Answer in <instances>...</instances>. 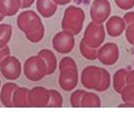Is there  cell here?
Here are the masks:
<instances>
[{"instance_id": "7", "label": "cell", "mask_w": 134, "mask_h": 124, "mask_svg": "<svg viewBox=\"0 0 134 124\" xmlns=\"http://www.w3.org/2000/svg\"><path fill=\"white\" fill-rule=\"evenodd\" d=\"M0 72L7 80H17L22 73V64L16 56L8 55L1 62Z\"/></svg>"}, {"instance_id": "24", "label": "cell", "mask_w": 134, "mask_h": 124, "mask_svg": "<svg viewBox=\"0 0 134 124\" xmlns=\"http://www.w3.org/2000/svg\"><path fill=\"white\" fill-rule=\"evenodd\" d=\"M110 86V74L109 72L103 68H101V78L100 81H99V84L98 86L96 87V91H99V92H102V91H105L109 88Z\"/></svg>"}, {"instance_id": "13", "label": "cell", "mask_w": 134, "mask_h": 124, "mask_svg": "<svg viewBox=\"0 0 134 124\" xmlns=\"http://www.w3.org/2000/svg\"><path fill=\"white\" fill-rule=\"evenodd\" d=\"M58 5L53 0H36L37 12L46 18H52L57 11Z\"/></svg>"}, {"instance_id": "22", "label": "cell", "mask_w": 134, "mask_h": 124, "mask_svg": "<svg viewBox=\"0 0 134 124\" xmlns=\"http://www.w3.org/2000/svg\"><path fill=\"white\" fill-rule=\"evenodd\" d=\"M80 51L86 60L95 61L97 58V48H92L88 46L83 40L80 42Z\"/></svg>"}, {"instance_id": "15", "label": "cell", "mask_w": 134, "mask_h": 124, "mask_svg": "<svg viewBox=\"0 0 134 124\" xmlns=\"http://www.w3.org/2000/svg\"><path fill=\"white\" fill-rule=\"evenodd\" d=\"M37 55H39L46 63L47 75H52L53 73H55V71L57 70V66H58V62H57V57L55 53L48 48H43L38 51Z\"/></svg>"}, {"instance_id": "27", "label": "cell", "mask_w": 134, "mask_h": 124, "mask_svg": "<svg viewBox=\"0 0 134 124\" xmlns=\"http://www.w3.org/2000/svg\"><path fill=\"white\" fill-rule=\"evenodd\" d=\"M115 3L123 10H129L134 7V0H115Z\"/></svg>"}, {"instance_id": "2", "label": "cell", "mask_w": 134, "mask_h": 124, "mask_svg": "<svg viewBox=\"0 0 134 124\" xmlns=\"http://www.w3.org/2000/svg\"><path fill=\"white\" fill-rule=\"evenodd\" d=\"M86 15L83 8L74 5L68 6L61 22V27L63 30L71 32L73 35H79L84 26Z\"/></svg>"}, {"instance_id": "30", "label": "cell", "mask_w": 134, "mask_h": 124, "mask_svg": "<svg viewBox=\"0 0 134 124\" xmlns=\"http://www.w3.org/2000/svg\"><path fill=\"white\" fill-rule=\"evenodd\" d=\"M124 21L126 23V26L130 25V24H133L134 23V11H129L127 12L125 16H124Z\"/></svg>"}, {"instance_id": "18", "label": "cell", "mask_w": 134, "mask_h": 124, "mask_svg": "<svg viewBox=\"0 0 134 124\" xmlns=\"http://www.w3.org/2000/svg\"><path fill=\"white\" fill-rule=\"evenodd\" d=\"M128 70L126 69H119L113 77V86L114 89L117 91L118 93H121L123 88L127 85L126 83V77H127Z\"/></svg>"}, {"instance_id": "5", "label": "cell", "mask_w": 134, "mask_h": 124, "mask_svg": "<svg viewBox=\"0 0 134 124\" xmlns=\"http://www.w3.org/2000/svg\"><path fill=\"white\" fill-rule=\"evenodd\" d=\"M18 28L25 34L30 33L37 28L43 26L39 16L33 10H26L19 15L17 18Z\"/></svg>"}, {"instance_id": "25", "label": "cell", "mask_w": 134, "mask_h": 124, "mask_svg": "<svg viewBox=\"0 0 134 124\" xmlns=\"http://www.w3.org/2000/svg\"><path fill=\"white\" fill-rule=\"evenodd\" d=\"M27 40H29L32 43H38L42 40L43 36H44V26H41L39 28H37L36 30H34L30 33L25 34Z\"/></svg>"}, {"instance_id": "23", "label": "cell", "mask_w": 134, "mask_h": 124, "mask_svg": "<svg viewBox=\"0 0 134 124\" xmlns=\"http://www.w3.org/2000/svg\"><path fill=\"white\" fill-rule=\"evenodd\" d=\"M120 94L124 103L130 104L134 108V84H127Z\"/></svg>"}, {"instance_id": "34", "label": "cell", "mask_w": 134, "mask_h": 124, "mask_svg": "<svg viewBox=\"0 0 134 124\" xmlns=\"http://www.w3.org/2000/svg\"><path fill=\"white\" fill-rule=\"evenodd\" d=\"M119 108H133L130 104H127V103H124V104H121L119 105Z\"/></svg>"}, {"instance_id": "4", "label": "cell", "mask_w": 134, "mask_h": 124, "mask_svg": "<svg viewBox=\"0 0 134 124\" xmlns=\"http://www.w3.org/2000/svg\"><path fill=\"white\" fill-rule=\"evenodd\" d=\"M105 34L106 32L103 24H97V23L91 22L88 24L85 30L84 37L82 40L88 46L98 49L105 40Z\"/></svg>"}, {"instance_id": "17", "label": "cell", "mask_w": 134, "mask_h": 124, "mask_svg": "<svg viewBox=\"0 0 134 124\" xmlns=\"http://www.w3.org/2000/svg\"><path fill=\"white\" fill-rule=\"evenodd\" d=\"M21 8V0H0V12L4 17H13Z\"/></svg>"}, {"instance_id": "35", "label": "cell", "mask_w": 134, "mask_h": 124, "mask_svg": "<svg viewBox=\"0 0 134 124\" xmlns=\"http://www.w3.org/2000/svg\"><path fill=\"white\" fill-rule=\"evenodd\" d=\"M4 18H5V17H4V16H3V15L0 12V22H2V21L4 19Z\"/></svg>"}, {"instance_id": "10", "label": "cell", "mask_w": 134, "mask_h": 124, "mask_svg": "<svg viewBox=\"0 0 134 124\" xmlns=\"http://www.w3.org/2000/svg\"><path fill=\"white\" fill-rule=\"evenodd\" d=\"M50 99L49 89L43 86H35L29 89L28 103L31 108H44L48 106Z\"/></svg>"}, {"instance_id": "19", "label": "cell", "mask_w": 134, "mask_h": 124, "mask_svg": "<svg viewBox=\"0 0 134 124\" xmlns=\"http://www.w3.org/2000/svg\"><path fill=\"white\" fill-rule=\"evenodd\" d=\"M101 107V101L99 96L93 92H87L82 100V108H99Z\"/></svg>"}, {"instance_id": "8", "label": "cell", "mask_w": 134, "mask_h": 124, "mask_svg": "<svg viewBox=\"0 0 134 124\" xmlns=\"http://www.w3.org/2000/svg\"><path fill=\"white\" fill-rule=\"evenodd\" d=\"M120 57V49L116 43L107 42L97 49V58L105 66H113Z\"/></svg>"}, {"instance_id": "33", "label": "cell", "mask_w": 134, "mask_h": 124, "mask_svg": "<svg viewBox=\"0 0 134 124\" xmlns=\"http://www.w3.org/2000/svg\"><path fill=\"white\" fill-rule=\"evenodd\" d=\"M57 5H66V4H69L72 0H53Z\"/></svg>"}, {"instance_id": "9", "label": "cell", "mask_w": 134, "mask_h": 124, "mask_svg": "<svg viewBox=\"0 0 134 124\" xmlns=\"http://www.w3.org/2000/svg\"><path fill=\"white\" fill-rule=\"evenodd\" d=\"M111 12V6L108 0H94L90 8V16L92 22L103 24L109 18Z\"/></svg>"}, {"instance_id": "29", "label": "cell", "mask_w": 134, "mask_h": 124, "mask_svg": "<svg viewBox=\"0 0 134 124\" xmlns=\"http://www.w3.org/2000/svg\"><path fill=\"white\" fill-rule=\"evenodd\" d=\"M8 55H10V49H9V47L7 45H5L4 47H1L0 48V64Z\"/></svg>"}, {"instance_id": "31", "label": "cell", "mask_w": 134, "mask_h": 124, "mask_svg": "<svg viewBox=\"0 0 134 124\" xmlns=\"http://www.w3.org/2000/svg\"><path fill=\"white\" fill-rule=\"evenodd\" d=\"M126 83L127 84H134V70L128 71L126 77Z\"/></svg>"}, {"instance_id": "32", "label": "cell", "mask_w": 134, "mask_h": 124, "mask_svg": "<svg viewBox=\"0 0 134 124\" xmlns=\"http://www.w3.org/2000/svg\"><path fill=\"white\" fill-rule=\"evenodd\" d=\"M35 0H21V8H28L34 3Z\"/></svg>"}, {"instance_id": "3", "label": "cell", "mask_w": 134, "mask_h": 124, "mask_svg": "<svg viewBox=\"0 0 134 124\" xmlns=\"http://www.w3.org/2000/svg\"><path fill=\"white\" fill-rule=\"evenodd\" d=\"M23 71L28 80L37 82L47 76V66L39 55H31L25 61Z\"/></svg>"}, {"instance_id": "12", "label": "cell", "mask_w": 134, "mask_h": 124, "mask_svg": "<svg viewBox=\"0 0 134 124\" xmlns=\"http://www.w3.org/2000/svg\"><path fill=\"white\" fill-rule=\"evenodd\" d=\"M126 29V23L124 18L119 16H113L106 19L105 30L110 37H119L121 36Z\"/></svg>"}, {"instance_id": "36", "label": "cell", "mask_w": 134, "mask_h": 124, "mask_svg": "<svg viewBox=\"0 0 134 124\" xmlns=\"http://www.w3.org/2000/svg\"><path fill=\"white\" fill-rule=\"evenodd\" d=\"M0 85H1V81H0Z\"/></svg>"}, {"instance_id": "28", "label": "cell", "mask_w": 134, "mask_h": 124, "mask_svg": "<svg viewBox=\"0 0 134 124\" xmlns=\"http://www.w3.org/2000/svg\"><path fill=\"white\" fill-rule=\"evenodd\" d=\"M125 35H126L127 41L131 45H134V23L128 25L126 27V29H125Z\"/></svg>"}, {"instance_id": "11", "label": "cell", "mask_w": 134, "mask_h": 124, "mask_svg": "<svg viewBox=\"0 0 134 124\" xmlns=\"http://www.w3.org/2000/svg\"><path fill=\"white\" fill-rule=\"evenodd\" d=\"M101 78V68L97 66H88L81 74V82L88 89H96Z\"/></svg>"}, {"instance_id": "20", "label": "cell", "mask_w": 134, "mask_h": 124, "mask_svg": "<svg viewBox=\"0 0 134 124\" xmlns=\"http://www.w3.org/2000/svg\"><path fill=\"white\" fill-rule=\"evenodd\" d=\"M13 34V27L9 24H0V48L7 45Z\"/></svg>"}, {"instance_id": "21", "label": "cell", "mask_w": 134, "mask_h": 124, "mask_svg": "<svg viewBox=\"0 0 134 124\" xmlns=\"http://www.w3.org/2000/svg\"><path fill=\"white\" fill-rule=\"evenodd\" d=\"M49 103H48V108H61L63 105V97L62 94L56 90V89H49Z\"/></svg>"}, {"instance_id": "6", "label": "cell", "mask_w": 134, "mask_h": 124, "mask_svg": "<svg viewBox=\"0 0 134 124\" xmlns=\"http://www.w3.org/2000/svg\"><path fill=\"white\" fill-rule=\"evenodd\" d=\"M52 45L58 53L66 54L72 51L75 45L74 35L69 31H61L54 36L52 40Z\"/></svg>"}, {"instance_id": "26", "label": "cell", "mask_w": 134, "mask_h": 124, "mask_svg": "<svg viewBox=\"0 0 134 124\" xmlns=\"http://www.w3.org/2000/svg\"><path fill=\"white\" fill-rule=\"evenodd\" d=\"M86 93V90L83 89H77L73 91L70 95V105L73 108H82V100L83 96Z\"/></svg>"}, {"instance_id": "1", "label": "cell", "mask_w": 134, "mask_h": 124, "mask_svg": "<svg viewBox=\"0 0 134 124\" xmlns=\"http://www.w3.org/2000/svg\"><path fill=\"white\" fill-rule=\"evenodd\" d=\"M59 85L65 91H71L76 87L79 82V70L75 61L70 57L65 56L60 61L59 64Z\"/></svg>"}, {"instance_id": "16", "label": "cell", "mask_w": 134, "mask_h": 124, "mask_svg": "<svg viewBox=\"0 0 134 124\" xmlns=\"http://www.w3.org/2000/svg\"><path fill=\"white\" fill-rule=\"evenodd\" d=\"M29 89L27 87H20L15 90L13 95V106L14 108H29L28 103Z\"/></svg>"}, {"instance_id": "14", "label": "cell", "mask_w": 134, "mask_h": 124, "mask_svg": "<svg viewBox=\"0 0 134 124\" xmlns=\"http://www.w3.org/2000/svg\"><path fill=\"white\" fill-rule=\"evenodd\" d=\"M18 88V85L14 82L5 83L0 91V101L2 105L6 108H14L13 106V95L15 90Z\"/></svg>"}]
</instances>
